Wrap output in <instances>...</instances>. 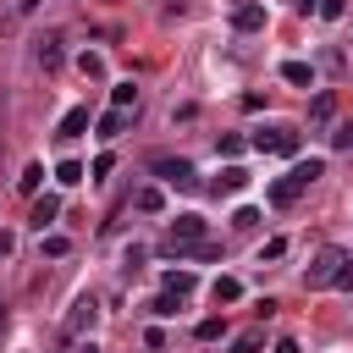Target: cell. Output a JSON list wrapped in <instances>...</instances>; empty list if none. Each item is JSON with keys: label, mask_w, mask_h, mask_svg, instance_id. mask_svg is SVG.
I'll return each instance as SVG.
<instances>
[{"label": "cell", "mask_w": 353, "mask_h": 353, "mask_svg": "<svg viewBox=\"0 0 353 353\" xmlns=\"http://www.w3.org/2000/svg\"><path fill=\"white\" fill-rule=\"evenodd\" d=\"M320 176H325V165H320V160H298L287 176H276V182L265 188V199H270L276 210H287V204H298V199H303V193H309Z\"/></svg>", "instance_id": "1"}, {"label": "cell", "mask_w": 353, "mask_h": 353, "mask_svg": "<svg viewBox=\"0 0 353 353\" xmlns=\"http://www.w3.org/2000/svg\"><path fill=\"white\" fill-rule=\"evenodd\" d=\"M248 143H254L259 154H287V160H292V154H298V127L276 121V127H259V132H254Z\"/></svg>", "instance_id": "2"}, {"label": "cell", "mask_w": 353, "mask_h": 353, "mask_svg": "<svg viewBox=\"0 0 353 353\" xmlns=\"http://www.w3.org/2000/svg\"><path fill=\"white\" fill-rule=\"evenodd\" d=\"M204 237H210L204 215H176V221L165 226V254H182V248H193V243H204Z\"/></svg>", "instance_id": "3"}, {"label": "cell", "mask_w": 353, "mask_h": 353, "mask_svg": "<svg viewBox=\"0 0 353 353\" xmlns=\"http://www.w3.org/2000/svg\"><path fill=\"white\" fill-rule=\"evenodd\" d=\"M342 265H347V254H342V248H320V254H314V265L303 270V287H336Z\"/></svg>", "instance_id": "4"}, {"label": "cell", "mask_w": 353, "mask_h": 353, "mask_svg": "<svg viewBox=\"0 0 353 353\" xmlns=\"http://www.w3.org/2000/svg\"><path fill=\"white\" fill-rule=\"evenodd\" d=\"M149 171H154V176H165L171 188H193V182H199V176H193V165H188L182 154H154V160H149Z\"/></svg>", "instance_id": "5"}, {"label": "cell", "mask_w": 353, "mask_h": 353, "mask_svg": "<svg viewBox=\"0 0 353 353\" xmlns=\"http://www.w3.org/2000/svg\"><path fill=\"white\" fill-rule=\"evenodd\" d=\"M33 61H39L44 72H55V66L66 61V33H44V39H39V50H33Z\"/></svg>", "instance_id": "6"}, {"label": "cell", "mask_w": 353, "mask_h": 353, "mask_svg": "<svg viewBox=\"0 0 353 353\" xmlns=\"http://www.w3.org/2000/svg\"><path fill=\"white\" fill-rule=\"evenodd\" d=\"M232 28H237V33H259V28H265V6H259V0H243V6L232 11Z\"/></svg>", "instance_id": "7"}, {"label": "cell", "mask_w": 353, "mask_h": 353, "mask_svg": "<svg viewBox=\"0 0 353 353\" xmlns=\"http://www.w3.org/2000/svg\"><path fill=\"white\" fill-rule=\"evenodd\" d=\"M94 320H99V303H94V298H77V303H72V314H66V331L77 336V331H88Z\"/></svg>", "instance_id": "8"}, {"label": "cell", "mask_w": 353, "mask_h": 353, "mask_svg": "<svg viewBox=\"0 0 353 353\" xmlns=\"http://www.w3.org/2000/svg\"><path fill=\"white\" fill-rule=\"evenodd\" d=\"M127 121H132V110H121V105H110L105 116H99V138L110 143V138H121L127 132Z\"/></svg>", "instance_id": "9"}, {"label": "cell", "mask_w": 353, "mask_h": 353, "mask_svg": "<svg viewBox=\"0 0 353 353\" xmlns=\"http://www.w3.org/2000/svg\"><path fill=\"white\" fill-rule=\"evenodd\" d=\"M83 127H88V105H72V110L61 116V127H55V138H83Z\"/></svg>", "instance_id": "10"}, {"label": "cell", "mask_w": 353, "mask_h": 353, "mask_svg": "<svg viewBox=\"0 0 353 353\" xmlns=\"http://www.w3.org/2000/svg\"><path fill=\"white\" fill-rule=\"evenodd\" d=\"M55 215H61V199H55V193H44V199H33V226H39V232H44V226H50Z\"/></svg>", "instance_id": "11"}, {"label": "cell", "mask_w": 353, "mask_h": 353, "mask_svg": "<svg viewBox=\"0 0 353 353\" xmlns=\"http://www.w3.org/2000/svg\"><path fill=\"white\" fill-rule=\"evenodd\" d=\"M210 298H215V303H237V298H243V281H237V276H215Z\"/></svg>", "instance_id": "12"}, {"label": "cell", "mask_w": 353, "mask_h": 353, "mask_svg": "<svg viewBox=\"0 0 353 353\" xmlns=\"http://www.w3.org/2000/svg\"><path fill=\"white\" fill-rule=\"evenodd\" d=\"M39 248H44V259H66V254H72V243H66L61 232H39Z\"/></svg>", "instance_id": "13"}, {"label": "cell", "mask_w": 353, "mask_h": 353, "mask_svg": "<svg viewBox=\"0 0 353 353\" xmlns=\"http://www.w3.org/2000/svg\"><path fill=\"white\" fill-rule=\"evenodd\" d=\"M281 77H287V83H298V88H303V83L314 88V72H309V61H281Z\"/></svg>", "instance_id": "14"}, {"label": "cell", "mask_w": 353, "mask_h": 353, "mask_svg": "<svg viewBox=\"0 0 353 353\" xmlns=\"http://www.w3.org/2000/svg\"><path fill=\"white\" fill-rule=\"evenodd\" d=\"M237 188H248V171H243V165H226L221 182H215V193H237Z\"/></svg>", "instance_id": "15"}, {"label": "cell", "mask_w": 353, "mask_h": 353, "mask_svg": "<svg viewBox=\"0 0 353 353\" xmlns=\"http://www.w3.org/2000/svg\"><path fill=\"white\" fill-rule=\"evenodd\" d=\"M193 287H199V276H193V270H171V276H165V292H176V298H188Z\"/></svg>", "instance_id": "16"}, {"label": "cell", "mask_w": 353, "mask_h": 353, "mask_svg": "<svg viewBox=\"0 0 353 353\" xmlns=\"http://www.w3.org/2000/svg\"><path fill=\"white\" fill-rule=\"evenodd\" d=\"M110 105H121V110H138V88H132V83H116V88H110Z\"/></svg>", "instance_id": "17"}, {"label": "cell", "mask_w": 353, "mask_h": 353, "mask_svg": "<svg viewBox=\"0 0 353 353\" xmlns=\"http://www.w3.org/2000/svg\"><path fill=\"white\" fill-rule=\"evenodd\" d=\"M83 176H88V171H83L77 160H61V165H55V182H61V188H72V182H83Z\"/></svg>", "instance_id": "18"}, {"label": "cell", "mask_w": 353, "mask_h": 353, "mask_svg": "<svg viewBox=\"0 0 353 353\" xmlns=\"http://www.w3.org/2000/svg\"><path fill=\"white\" fill-rule=\"evenodd\" d=\"M138 210H143V215H160V210H165V193H160V188H143V193H138Z\"/></svg>", "instance_id": "19"}, {"label": "cell", "mask_w": 353, "mask_h": 353, "mask_svg": "<svg viewBox=\"0 0 353 353\" xmlns=\"http://www.w3.org/2000/svg\"><path fill=\"white\" fill-rule=\"evenodd\" d=\"M221 331H226V320H221V314H210V320H199V325H193V336H199V342H215Z\"/></svg>", "instance_id": "20"}, {"label": "cell", "mask_w": 353, "mask_h": 353, "mask_svg": "<svg viewBox=\"0 0 353 353\" xmlns=\"http://www.w3.org/2000/svg\"><path fill=\"white\" fill-rule=\"evenodd\" d=\"M259 347H265V331H259V325H254V331H243V336L232 342V353H259Z\"/></svg>", "instance_id": "21"}, {"label": "cell", "mask_w": 353, "mask_h": 353, "mask_svg": "<svg viewBox=\"0 0 353 353\" xmlns=\"http://www.w3.org/2000/svg\"><path fill=\"white\" fill-rule=\"evenodd\" d=\"M331 110H336V99H331V94H314V105H309V116H314V121H331Z\"/></svg>", "instance_id": "22"}, {"label": "cell", "mask_w": 353, "mask_h": 353, "mask_svg": "<svg viewBox=\"0 0 353 353\" xmlns=\"http://www.w3.org/2000/svg\"><path fill=\"white\" fill-rule=\"evenodd\" d=\"M232 232H259V210H237L232 215Z\"/></svg>", "instance_id": "23"}, {"label": "cell", "mask_w": 353, "mask_h": 353, "mask_svg": "<svg viewBox=\"0 0 353 353\" xmlns=\"http://www.w3.org/2000/svg\"><path fill=\"white\" fill-rule=\"evenodd\" d=\"M243 149H248V138H237V132H226V138H221V154H226V160H237Z\"/></svg>", "instance_id": "24"}, {"label": "cell", "mask_w": 353, "mask_h": 353, "mask_svg": "<svg viewBox=\"0 0 353 353\" xmlns=\"http://www.w3.org/2000/svg\"><path fill=\"white\" fill-rule=\"evenodd\" d=\"M39 182H44V165H28V171H22V182H17V188H22V193H39Z\"/></svg>", "instance_id": "25"}, {"label": "cell", "mask_w": 353, "mask_h": 353, "mask_svg": "<svg viewBox=\"0 0 353 353\" xmlns=\"http://www.w3.org/2000/svg\"><path fill=\"white\" fill-rule=\"evenodd\" d=\"M176 303H182V298H176V292H160V298H154V303H149V309H154V314H176Z\"/></svg>", "instance_id": "26"}, {"label": "cell", "mask_w": 353, "mask_h": 353, "mask_svg": "<svg viewBox=\"0 0 353 353\" xmlns=\"http://www.w3.org/2000/svg\"><path fill=\"white\" fill-rule=\"evenodd\" d=\"M331 149H353V121H342V127L331 132Z\"/></svg>", "instance_id": "27"}, {"label": "cell", "mask_w": 353, "mask_h": 353, "mask_svg": "<svg viewBox=\"0 0 353 353\" xmlns=\"http://www.w3.org/2000/svg\"><path fill=\"white\" fill-rule=\"evenodd\" d=\"M77 66H83V72H88V77H105V61H99V55H94V50H88V55H83V61H77Z\"/></svg>", "instance_id": "28"}, {"label": "cell", "mask_w": 353, "mask_h": 353, "mask_svg": "<svg viewBox=\"0 0 353 353\" xmlns=\"http://www.w3.org/2000/svg\"><path fill=\"white\" fill-rule=\"evenodd\" d=\"M281 254H287V237H270V243L259 248V259H281Z\"/></svg>", "instance_id": "29"}, {"label": "cell", "mask_w": 353, "mask_h": 353, "mask_svg": "<svg viewBox=\"0 0 353 353\" xmlns=\"http://www.w3.org/2000/svg\"><path fill=\"white\" fill-rule=\"evenodd\" d=\"M110 165H116L110 154H94V165H88V176H110Z\"/></svg>", "instance_id": "30"}, {"label": "cell", "mask_w": 353, "mask_h": 353, "mask_svg": "<svg viewBox=\"0 0 353 353\" xmlns=\"http://www.w3.org/2000/svg\"><path fill=\"white\" fill-rule=\"evenodd\" d=\"M320 17H325V22H336V17H342V0H320Z\"/></svg>", "instance_id": "31"}, {"label": "cell", "mask_w": 353, "mask_h": 353, "mask_svg": "<svg viewBox=\"0 0 353 353\" xmlns=\"http://www.w3.org/2000/svg\"><path fill=\"white\" fill-rule=\"evenodd\" d=\"M270 353H298V342H292V336H276V347H270Z\"/></svg>", "instance_id": "32"}, {"label": "cell", "mask_w": 353, "mask_h": 353, "mask_svg": "<svg viewBox=\"0 0 353 353\" xmlns=\"http://www.w3.org/2000/svg\"><path fill=\"white\" fill-rule=\"evenodd\" d=\"M336 287H347V292H353V259L342 265V276H336Z\"/></svg>", "instance_id": "33"}, {"label": "cell", "mask_w": 353, "mask_h": 353, "mask_svg": "<svg viewBox=\"0 0 353 353\" xmlns=\"http://www.w3.org/2000/svg\"><path fill=\"white\" fill-rule=\"evenodd\" d=\"M39 6H44V0H17V11H22V17H28V11H39Z\"/></svg>", "instance_id": "34"}, {"label": "cell", "mask_w": 353, "mask_h": 353, "mask_svg": "<svg viewBox=\"0 0 353 353\" xmlns=\"http://www.w3.org/2000/svg\"><path fill=\"white\" fill-rule=\"evenodd\" d=\"M287 6H292V11H309V6H314V0H287Z\"/></svg>", "instance_id": "35"}, {"label": "cell", "mask_w": 353, "mask_h": 353, "mask_svg": "<svg viewBox=\"0 0 353 353\" xmlns=\"http://www.w3.org/2000/svg\"><path fill=\"white\" fill-rule=\"evenodd\" d=\"M0 254H11V237H6V232H0Z\"/></svg>", "instance_id": "36"}, {"label": "cell", "mask_w": 353, "mask_h": 353, "mask_svg": "<svg viewBox=\"0 0 353 353\" xmlns=\"http://www.w3.org/2000/svg\"><path fill=\"white\" fill-rule=\"evenodd\" d=\"M77 353H99V347H94V342H83V347H77Z\"/></svg>", "instance_id": "37"}, {"label": "cell", "mask_w": 353, "mask_h": 353, "mask_svg": "<svg viewBox=\"0 0 353 353\" xmlns=\"http://www.w3.org/2000/svg\"><path fill=\"white\" fill-rule=\"evenodd\" d=\"M0 325H6V303H0Z\"/></svg>", "instance_id": "38"}]
</instances>
